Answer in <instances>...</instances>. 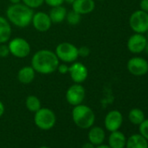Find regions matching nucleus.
<instances>
[{
  "mask_svg": "<svg viewBox=\"0 0 148 148\" xmlns=\"http://www.w3.org/2000/svg\"><path fill=\"white\" fill-rule=\"evenodd\" d=\"M59 59L55 52L44 49L38 51L32 58V66L36 72L41 74H51L57 71Z\"/></svg>",
  "mask_w": 148,
  "mask_h": 148,
  "instance_id": "f257e3e1",
  "label": "nucleus"
},
{
  "mask_svg": "<svg viewBox=\"0 0 148 148\" xmlns=\"http://www.w3.org/2000/svg\"><path fill=\"white\" fill-rule=\"evenodd\" d=\"M33 14V10L31 7L21 3L10 5L6 11L9 21L20 28H25L32 23Z\"/></svg>",
  "mask_w": 148,
  "mask_h": 148,
  "instance_id": "f03ea898",
  "label": "nucleus"
},
{
  "mask_svg": "<svg viewBox=\"0 0 148 148\" xmlns=\"http://www.w3.org/2000/svg\"><path fill=\"white\" fill-rule=\"evenodd\" d=\"M71 116L74 124L81 129H90L95 122V114L92 108L82 104L74 106Z\"/></svg>",
  "mask_w": 148,
  "mask_h": 148,
  "instance_id": "7ed1b4c3",
  "label": "nucleus"
},
{
  "mask_svg": "<svg viewBox=\"0 0 148 148\" xmlns=\"http://www.w3.org/2000/svg\"><path fill=\"white\" fill-rule=\"evenodd\" d=\"M57 121L56 115L54 112L49 108H40L35 112L34 123L41 130H50L51 129Z\"/></svg>",
  "mask_w": 148,
  "mask_h": 148,
  "instance_id": "20e7f679",
  "label": "nucleus"
},
{
  "mask_svg": "<svg viewBox=\"0 0 148 148\" xmlns=\"http://www.w3.org/2000/svg\"><path fill=\"white\" fill-rule=\"evenodd\" d=\"M55 53L58 58L64 63L75 62L79 58L78 48L68 42H63L58 45Z\"/></svg>",
  "mask_w": 148,
  "mask_h": 148,
  "instance_id": "39448f33",
  "label": "nucleus"
},
{
  "mask_svg": "<svg viewBox=\"0 0 148 148\" xmlns=\"http://www.w3.org/2000/svg\"><path fill=\"white\" fill-rule=\"evenodd\" d=\"M129 25L135 33H145L148 30V13L142 10L135 11L130 16Z\"/></svg>",
  "mask_w": 148,
  "mask_h": 148,
  "instance_id": "423d86ee",
  "label": "nucleus"
},
{
  "mask_svg": "<svg viewBox=\"0 0 148 148\" xmlns=\"http://www.w3.org/2000/svg\"><path fill=\"white\" fill-rule=\"evenodd\" d=\"M10 53L18 58H26L31 51V46L27 40L22 38H15L8 45Z\"/></svg>",
  "mask_w": 148,
  "mask_h": 148,
  "instance_id": "0eeeda50",
  "label": "nucleus"
},
{
  "mask_svg": "<svg viewBox=\"0 0 148 148\" xmlns=\"http://www.w3.org/2000/svg\"><path fill=\"white\" fill-rule=\"evenodd\" d=\"M86 97L85 87L80 84H74L66 91L65 99L71 106H78L82 104Z\"/></svg>",
  "mask_w": 148,
  "mask_h": 148,
  "instance_id": "6e6552de",
  "label": "nucleus"
},
{
  "mask_svg": "<svg viewBox=\"0 0 148 148\" xmlns=\"http://www.w3.org/2000/svg\"><path fill=\"white\" fill-rule=\"evenodd\" d=\"M127 70L134 76H144L148 72V62L140 57H133L127 62Z\"/></svg>",
  "mask_w": 148,
  "mask_h": 148,
  "instance_id": "1a4fd4ad",
  "label": "nucleus"
},
{
  "mask_svg": "<svg viewBox=\"0 0 148 148\" xmlns=\"http://www.w3.org/2000/svg\"><path fill=\"white\" fill-rule=\"evenodd\" d=\"M70 76L72 81L76 84H81L88 77V70L85 64L80 62H73V64L69 67Z\"/></svg>",
  "mask_w": 148,
  "mask_h": 148,
  "instance_id": "9d476101",
  "label": "nucleus"
},
{
  "mask_svg": "<svg viewBox=\"0 0 148 148\" xmlns=\"http://www.w3.org/2000/svg\"><path fill=\"white\" fill-rule=\"evenodd\" d=\"M147 39L144 34L134 33L127 40V49L133 54H138L144 51Z\"/></svg>",
  "mask_w": 148,
  "mask_h": 148,
  "instance_id": "9b49d317",
  "label": "nucleus"
},
{
  "mask_svg": "<svg viewBox=\"0 0 148 148\" xmlns=\"http://www.w3.org/2000/svg\"><path fill=\"white\" fill-rule=\"evenodd\" d=\"M32 23L34 28L40 32H45L49 31L52 24L49 14L43 12H38L37 13H34Z\"/></svg>",
  "mask_w": 148,
  "mask_h": 148,
  "instance_id": "f8f14e48",
  "label": "nucleus"
},
{
  "mask_svg": "<svg viewBox=\"0 0 148 148\" xmlns=\"http://www.w3.org/2000/svg\"><path fill=\"white\" fill-rule=\"evenodd\" d=\"M123 123V116L118 110H112L109 112L105 118V126L109 132L118 131Z\"/></svg>",
  "mask_w": 148,
  "mask_h": 148,
  "instance_id": "ddd939ff",
  "label": "nucleus"
},
{
  "mask_svg": "<svg viewBox=\"0 0 148 148\" xmlns=\"http://www.w3.org/2000/svg\"><path fill=\"white\" fill-rule=\"evenodd\" d=\"M71 5L72 10L80 15L89 14L95 9V2L93 0H75Z\"/></svg>",
  "mask_w": 148,
  "mask_h": 148,
  "instance_id": "4468645a",
  "label": "nucleus"
},
{
  "mask_svg": "<svg viewBox=\"0 0 148 148\" xmlns=\"http://www.w3.org/2000/svg\"><path fill=\"white\" fill-rule=\"evenodd\" d=\"M106 138V132L103 128L99 126L91 127L88 132V139L89 142L93 144L95 146L103 144Z\"/></svg>",
  "mask_w": 148,
  "mask_h": 148,
  "instance_id": "2eb2a0df",
  "label": "nucleus"
},
{
  "mask_svg": "<svg viewBox=\"0 0 148 148\" xmlns=\"http://www.w3.org/2000/svg\"><path fill=\"white\" fill-rule=\"evenodd\" d=\"M108 144L111 148H125L126 144V138L123 132L119 131H114L112 132L109 136Z\"/></svg>",
  "mask_w": 148,
  "mask_h": 148,
  "instance_id": "dca6fc26",
  "label": "nucleus"
},
{
  "mask_svg": "<svg viewBox=\"0 0 148 148\" xmlns=\"http://www.w3.org/2000/svg\"><path fill=\"white\" fill-rule=\"evenodd\" d=\"M35 70L32 66H25L18 71V79L20 83L28 85L34 80L35 78Z\"/></svg>",
  "mask_w": 148,
  "mask_h": 148,
  "instance_id": "f3484780",
  "label": "nucleus"
},
{
  "mask_svg": "<svg viewBox=\"0 0 148 148\" xmlns=\"http://www.w3.org/2000/svg\"><path fill=\"white\" fill-rule=\"evenodd\" d=\"M126 148H148L147 140L141 134H133L126 139Z\"/></svg>",
  "mask_w": 148,
  "mask_h": 148,
  "instance_id": "a211bd4d",
  "label": "nucleus"
},
{
  "mask_svg": "<svg viewBox=\"0 0 148 148\" xmlns=\"http://www.w3.org/2000/svg\"><path fill=\"white\" fill-rule=\"evenodd\" d=\"M12 35V27L6 18L0 16V44L6 43Z\"/></svg>",
  "mask_w": 148,
  "mask_h": 148,
  "instance_id": "6ab92c4d",
  "label": "nucleus"
},
{
  "mask_svg": "<svg viewBox=\"0 0 148 148\" xmlns=\"http://www.w3.org/2000/svg\"><path fill=\"white\" fill-rule=\"evenodd\" d=\"M66 13H67L66 9L64 7H63L62 5L52 7V9L50 12V14H49L51 23H53V24L62 23L65 19Z\"/></svg>",
  "mask_w": 148,
  "mask_h": 148,
  "instance_id": "aec40b11",
  "label": "nucleus"
},
{
  "mask_svg": "<svg viewBox=\"0 0 148 148\" xmlns=\"http://www.w3.org/2000/svg\"><path fill=\"white\" fill-rule=\"evenodd\" d=\"M129 120L133 125H140L145 120V113L139 108H133L129 112Z\"/></svg>",
  "mask_w": 148,
  "mask_h": 148,
  "instance_id": "412c9836",
  "label": "nucleus"
},
{
  "mask_svg": "<svg viewBox=\"0 0 148 148\" xmlns=\"http://www.w3.org/2000/svg\"><path fill=\"white\" fill-rule=\"evenodd\" d=\"M25 106L30 112H36L41 108V102L38 97L34 95H30L25 99Z\"/></svg>",
  "mask_w": 148,
  "mask_h": 148,
  "instance_id": "4be33fe9",
  "label": "nucleus"
},
{
  "mask_svg": "<svg viewBox=\"0 0 148 148\" xmlns=\"http://www.w3.org/2000/svg\"><path fill=\"white\" fill-rule=\"evenodd\" d=\"M67 23L71 25H76L80 23L81 21V15L78 12H76L75 11H71L69 12L66 13V17H65Z\"/></svg>",
  "mask_w": 148,
  "mask_h": 148,
  "instance_id": "5701e85b",
  "label": "nucleus"
},
{
  "mask_svg": "<svg viewBox=\"0 0 148 148\" xmlns=\"http://www.w3.org/2000/svg\"><path fill=\"white\" fill-rule=\"evenodd\" d=\"M139 125V132L140 134L148 140V119H145Z\"/></svg>",
  "mask_w": 148,
  "mask_h": 148,
  "instance_id": "b1692460",
  "label": "nucleus"
},
{
  "mask_svg": "<svg viewBox=\"0 0 148 148\" xmlns=\"http://www.w3.org/2000/svg\"><path fill=\"white\" fill-rule=\"evenodd\" d=\"M22 1L25 5L33 9V8H38L41 6L43 3L45 2V0H22Z\"/></svg>",
  "mask_w": 148,
  "mask_h": 148,
  "instance_id": "393cba45",
  "label": "nucleus"
},
{
  "mask_svg": "<svg viewBox=\"0 0 148 148\" xmlns=\"http://www.w3.org/2000/svg\"><path fill=\"white\" fill-rule=\"evenodd\" d=\"M10 54L8 45L5 44H0V58H6Z\"/></svg>",
  "mask_w": 148,
  "mask_h": 148,
  "instance_id": "a878e982",
  "label": "nucleus"
},
{
  "mask_svg": "<svg viewBox=\"0 0 148 148\" xmlns=\"http://www.w3.org/2000/svg\"><path fill=\"white\" fill-rule=\"evenodd\" d=\"M78 51H79V57H82V58H86L91 53V50L87 46H81L80 48L78 49Z\"/></svg>",
  "mask_w": 148,
  "mask_h": 148,
  "instance_id": "bb28decb",
  "label": "nucleus"
},
{
  "mask_svg": "<svg viewBox=\"0 0 148 148\" xmlns=\"http://www.w3.org/2000/svg\"><path fill=\"white\" fill-rule=\"evenodd\" d=\"M45 2L51 7H56V6H60L64 4V0H45Z\"/></svg>",
  "mask_w": 148,
  "mask_h": 148,
  "instance_id": "cd10ccee",
  "label": "nucleus"
},
{
  "mask_svg": "<svg viewBox=\"0 0 148 148\" xmlns=\"http://www.w3.org/2000/svg\"><path fill=\"white\" fill-rule=\"evenodd\" d=\"M57 70L61 74H66L69 71V66L67 64H59L58 68H57Z\"/></svg>",
  "mask_w": 148,
  "mask_h": 148,
  "instance_id": "c85d7f7f",
  "label": "nucleus"
},
{
  "mask_svg": "<svg viewBox=\"0 0 148 148\" xmlns=\"http://www.w3.org/2000/svg\"><path fill=\"white\" fill-rule=\"evenodd\" d=\"M140 10L148 13V0H141L139 3Z\"/></svg>",
  "mask_w": 148,
  "mask_h": 148,
  "instance_id": "c756f323",
  "label": "nucleus"
},
{
  "mask_svg": "<svg viewBox=\"0 0 148 148\" xmlns=\"http://www.w3.org/2000/svg\"><path fill=\"white\" fill-rule=\"evenodd\" d=\"M82 148H95V145L93 144H92L91 142H87L83 145Z\"/></svg>",
  "mask_w": 148,
  "mask_h": 148,
  "instance_id": "7c9ffc66",
  "label": "nucleus"
},
{
  "mask_svg": "<svg viewBox=\"0 0 148 148\" xmlns=\"http://www.w3.org/2000/svg\"><path fill=\"white\" fill-rule=\"evenodd\" d=\"M4 112H5V106L1 101H0V117L4 114Z\"/></svg>",
  "mask_w": 148,
  "mask_h": 148,
  "instance_id": "2f4dec72",
  "label": "nucleus"
},
{
  "mask_svg": "<svg viewBox=\"0 0 148 148\" xmlns=\"http://www.w3.org/2000/svg\"><path fill=\"white\" fill-rule=\"evenodd\" d=\"M95 148H111L109 145H103V144H101V145H97V146H95Z\"/></svg>",
  "mask_w": 148,
  "mask_h": 148,
  "instance_id": "473e14b6",
  "label": "nucleus"
},
{
  "mask_svg": "<svg viewBox=\"0 0 148 148\" xmlns=\"http://www.w3.org/2000/svg\"><path fill=\"white\" fill-rule=\"evenodd\" d=\"M10 1H11V3H12V5H16V4H19V3H21L22 0H10Z\"/></svg>",
  "mask_w": 148,
  "mask_h": 148,
  "instance_id": "72a5a7b5",
  "label": "nucleus"
},
{
  "mask_svg": "<svg viewBox=\"0 0 148 148\" xmlns=\"http://www.w3.org/2000/svg\"><path fill=\"white\" fill-rule=\"evenodd\" d=\"M147 54H148V41H147V43H146V45H145V50H144Z\"/></svg>",
  "mask_w": 148,
  "mask_h": 148,
  "instance_id": "f704fd0d",
  "label": "nucleus"
},
{
  "mask_svg": "<svg viewBox=\"0 0 148 148\" xmlns=\"http://www.w3.org/2000/svg\"><path fill=\"white\" fill-rule=\"evenodd\" d=\"M75 0H64V2H66V3H68V4H72Z\"/></svg>",
  "mask_w": 148,
  "mask_h": 148,
  "instance_id": "c9c22d12",
  "label": "nucleus"
},
{
  "mask_svg": "<svg viewBox=\"0 0 148 148\" xmlns=\"http://www.w3.org/2000/svg\"><path fill=\"white\" fill-rule=\"evenodd\" d=\"M145 33H146V35H145V38H146V39H147V41H148V30L146 31V32H145Z\"/></svg>",
  "mask_w": 148,
  "mask_h": 148,
  "instance_id": "e433bc0d",
  "label": "nucleus"
},
{
  "mask_svg": "<svg viewBox=\"0 0 148 148\" xmlns=\"http://www.w3.org/2000/svg\"><path fill=\"white\" fill-rule=\"evenodd\" d=\"M39 148H50V147H48V146H40Z\"/></svg>",
  "mask_w": 148,
  "mask_h": 148,
  "instance_id": "4c0bfd02",
  "label": "nucleus"
},
{
  "mask_svg": "<svg viewBox=\"0 0 148 148\" xmlns=\"http://www.w3.org/2000/svg\"><path fill=\"white\" fill-rule=\"evenodd\" d=\"M99 1H103V0H99Z\"/></svg>",
  "mask_w": 148,
  "mask_h": 148,
  "instance_id": "58836bf2",
  "label": "nucleus"
}]
</instances>
